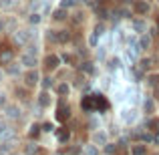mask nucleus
Listing matches in <instances>:
<instances>
[{
	"label": "nucleus",
	"instance_id": "nucleus-1",
	"mask_svg": "<svg viewBox=\"0 0 159 155\" xmlns=\"http://www.w3.org/2000/svg\"><path fill=\"white\" fill-rule=\"evenodd\" d=\"M39 71L36 69H30L26 75H24V83H26V87H34L36 83H39Z\"/></svg>",
	"mask_w": 159,
	"mask_h": 155
},
{
	"label": "nucleus",
	"instance_id": "nucleus-2",
	"mask_svg": "<svg viewBox=\"0 0 159 155\" xmlns=\"http://www.w3.org/2000/svg\"><path fill=\"white\" fill-rule=\"evenodd\" d=\"M28 39H32L30 30H16V32H14V40H16L18 44H26Z\"/></svg>",
	"mask_w": 159,
	"mask_h": 155
},
{
	"label": "nucleus",
	"instance_id": "nucleus-3",
	"mask_svg": "<svg viewBox=\"0 0 159 155\" xmlns=\"http://www.w3.org/2000/svg\"><path fill=\"white\" fill-rule=\"evenodd\" d=\"M20 62H22L24 66H28V69H34V65H36V54L24 52L22 57H20Z\"/></svg>",
	"mask_w": 159,
	"mask_h": 155
},
{
	"label": "nucleus",
	"instance_id": "nucleus-4",
	"mask_svg": "<svg viewBox=\"0 0 159 155\" xmlns=\"http://www.w3.org/2000/svg\"><path fill=\"white\" fill-rule=\"evenodd\" d=\"M58 62H61V58H58L57 54H48V57L44 58V66H47L48 71H54L58 66Z\"/></svg>",
	"mask_w": 159,
	"mask_h": 155
},
{
	"label": "nucleus",
	"instance_id": "nucleus-5",
	"mask_svg": "<svg viewBox=\"0 0 159 155\" xmlns=\"http://www.w3.org/2000/svg\"><path fill=\"white\" fill-rule=\"evenodd\" d=\"M133 8H135L137 14H147V12H149V4H147V0H137V2L133 4Z\"/></svg>",
	"mask_w": 159,
	"mask_h": 155
},
{
	"label": "nucleus",
	"instance_id": "nucleus-6",
	"mask_svg": "<svg viewBox=\"0 0 159 155\" xmlns=\"http://www.w3.org/2000/svg\"><path fill=\"white\" fill-rule=\"evenodd\" d=\"M70 117V109H69V105H65V103H58V119L61 121H66Z\"/></svg>",
	"mask_w": 159,
	"mask_h": 155
},
{
	"label": "nucleus",
	"instance_id": "nucleus-7",
	"mask_svg": "<svg viewBox=\"0 0 159 155\" xmlns=\"http://www.w3.org/2000/svg\"><path fill=\"white\" fill-rule=\"evenodd\" d=\"M12 57H14V54H12L10 48H2V51H0V62H2V65H10Z\"/></svg>",
	"mask_w": 159,
	"mask_h": 155
},
{
	"label": "nucleus",
	"instance_id": "nucleus-8",
	"mask_svg": "<svg viewBox=\"0 0 159 155\" xmlns=\"http://www.w3.org/2000/svg\"><path fill=\"white\" fill-rule=\"evenodd\" d=\"M93 143H95V145H107V133L95 131V133H93Z\"/></svg>",
	"mask_w": 159,
	"mask_h": 155
},
{
	"label": "nucleus",
	"instance_id": "nucleus-9",
	"mask_svg": "<svg viewBox=\"0 0 159 155\" xmlns=\"http://www.w3.org/2000/svg\"><path fill=\"white\" fill-rule=\"evenodd\" d=\"M6 117L8 119H18L20 117V109L16 107V105H8L6 107Z\"/></svg>",
	"mask_w": 159,
	"mask_h": 155
},
{
	"label": "nucleus",
	"instance_id": "nucleus-10",
	"mask_svg": "<svg viewBox=\"0 0 159 155\" xmlns=\"http://www.w3.org/2000/svg\"><path fill=\"white\" fill-rule=\"evenodd\" d=\"M133 28H135L137 32H145L147 30V22L141 20V18H137V20H133Z\"/></svg>",
	"mask_w": 159,
	"mask_h": 155
},
{
	"label": "nucleus",
	"instance_id": "nucleus-11",
	"mask_svg": "<svg viewBox=\"0 0 159 155\" xmlns=\"http://www.w3.org/2000/svg\"><path fill=\"white\" fill-rule=\"evenodd\" d=\"M66 16H69V14H66V8H62V6L58 8V10L52 12V18H54V20H65Z\"/></svg>",
	"mask_w": 159,
	"mask_h": 155
},
{
	"label": "nucleus",
	"instance_id": "nucleus-12",
	"mask_svg": "<svg viewBox=\"0 0 159 155\" xmlns=\"http://www.w3.org/2000/svg\"><path fill=\"white\" fill-rule=\"evenodd\" d=\"M12 147H14V143H2L0 145V155H10Z\"/></svg>",
	"mask_w": 159,
	"mask_h": 155
},
{
	"label": "nucleus",
	"instance_id": "nucleus-13",
	"mask_svg": "<svg viewBox=\"0 0 159 155\" xmlns=\"http://www.w3.org/2000/svg\"><path fill=\"white\" fill-rule=\"evenodd\" d=\"M153 62H155V58H143V61L139 62V65H141V71L151 69V66H153Z\"/></svg>",
	"mask_w": 159,
	"mask_h": 155
},
{
	"label": "nucleus",
	"instance_id": "nucleus-14",
	"mask_svg": "<svg viewBox=\"0 0 159 155\" xmlns=\"http://www.w3.org/2000/svg\"><path fill=\"white\" fill-rule=\"evenodd\" d=\"M135 117H137V113H135V111H133V109H131V111H125L123 119L127 121V123H131V121H135Z\"/></svg>",
	"mask_w": 159,
	"mask_h": 155
},
{
	"label": "nucleus",
	"instance_id": "nucleus-15",
	"mask_svg": "<svg viewBox=\"0 0 159 155\" xmlns=\"http://www.w3.org/2000/svg\"><path fill=\"white\" fill-rule=\"evenodd\" d=\"M69 39H70L69 30H58V43H66Z\"/></svg>",
	"mask_w": 159,
	"mask_h": 155
},
{
	"label": "nucleus",
	"instance_id": "nucleus-16",
	"mask_svg": "<svg viewBox=\"0 0 159 155\" xmlns=\"http://www.w3.org/2000/svg\"><path fill=\"white\" fill-rule=\"evenodd\" d=\"M147 83L151 87H157L159 85V75H151V77H147Z\"/></svg>",
	"mask_w": 159,
	"mask_h": 155
},
{
	"label": "nucleus",
	"instance_id": "nucleus-17",
	"mask_svg": "<svg viewBox=\"0 0 159 155\" xmlns=\"http://www.w3.org/2000/svg\"><path fill=\"white\" fill-rule=\"evenodd\" d=\"M139 44H141V48H149V44H151V39H149V36H141Z\"/></svg>",
	"mask_w": 159,
	"mask_h": 155
},
{
	"label": "nucleus",
	"instance_id": "nucleus-18",
	"mask_svg": "<svg viewBox=\"0 0 159 155\" xmlns=\"http://www.w3.org/2000/svg\"><path fill=\"white\" fill-rule=\"evenodd\" d=\"M57 91H58V95H66L69 93V85H66V83H61V85L57 87Z\"/></svg>",
	"mask_w": 159,
	"mask_h": 155
},
{
	"label": "nucleus",
	"instance_id": "nucleus-19",
	"mask_svg": "<svg viewBox=\"0 0 159 155\" xmlns=\"http://www.w3.org/2000/svg\"><path fill=\"white\" fill-rule=\"evenodd\" d=\"M61 153H65V155H77L79 153V147H65Z\"/></svg>",
	"mask_w": 159,
	"mask_h": 155
},
{
	"label": "nucleus",
	"instance_id": "nucleus-20",
	"mask_svg": "<svg viewBox=\"0 0 159 155\" xmlns=\"http://www.w3.org/2000/svg\"><path fill=\"white\" fill-rule=\"evenodd\" d=\"M131 153H133V155H145V147H143V145H135Z\"/></svg>",
	"mask_w": 159,
	"mask_h": 155
},
{
	"label": "nucleus",
	"instance_id": "nucleus-21",
	"mask_svg": "<svg viewBox=\"0 0 159 155\" xmlns=\"http://www.w3.org/2000/svg\"><path fill=\"white\" fill-rule=\"evenodd\" d=\"M47 39H48V40H52V43H58V32H54V30H48Z\"/></svg>",
	"mask_w": 159,
	"mask_h": 155
},
{
	"label": "nucleus",
	"instance_id": "nucleus-22",
	"mask_svg": "<svg viewBox=\"0 0 159 155\" xmlns=\"http://www.w3.org/2000/svg\"><path fill=\"white\" fill-rule=\"evenodd\" d=\"M14 0H0V6H2V8H12V6H14Z\"/></svg>",
	"mask_w": 159,
	"mask_h": 155
},
{
	"label": "nucleus",
	"instance_id": "nucleus-23",
	"mask_svg": "<svg viewBox=\"0 0 159 155\" xmlns=\"http://www.w3.org/2000/svg\"><path fill=\"white\" fill-rule=\"evenodd\" d=\"M69 135H70V133L66 131V129H61V131H58V139H61V141H66V139H69Z\"/></svg>",
	"mask_w": 159,
	"mask_h": 155
},
{
	"label": "nucleus",
	"instance_id": "nucleus-24",
	"mask_svg": "<svg viewBox=\"0 0 159 155\" xmlns=\"http://www.w3.org/2000/svg\"><path fill=\"white\" fill-rule=\"evenodd\" d=\"M28 20H30V24H39L40 22V14H39V12H34V14H30V18H28Z\"/></svg>",
	"mask_w": 159,
	"mask_h": 155
},
{
	"label": "nucleus",
	"instance_id": "nucleus-25",
	"mask_svg": "<svg viewBox=\"0 0 159 155\" xmlns=\"http://www.w3.org/2000/svg\"><path fill=\"white\" fill-rule=\"evenodd\" d=\"M8 73H10V75H18V73H20V66H16V65H12V62H10V66H8Z\"/></svg>",
	"mask_w": 159,
	"mask_h": 155
},
{
	"label": "nucleus",
	"instance_id": "nucleus-26",
	"mask_svg": "<svg viewBox=\"0 0 159 155\" xmlns=\"http://www.w3.org/2000/svg\"><path fill=\"white\" fill-rule=\"evenodd\" d=\"M75 4H77V0H62L61 6L62 8H69V6H75Z\"/></svg>",
	"mask_w": 159,
	"mask_h": 155
},
{
	"label": "nucleus",
	"instance_id": "nucleus-27",
	"mask_svg": "<svg viewBox=\"0 0 159 155\" xmlns=\"http://www.w3.org/2000/svg\"><path fill=\"white\" fill-rule=\"evenodd\" d=\"M39 131H40L39 125H32V127H30V133H28V135H30V137H36V135H39Z\"/></svg>",
	"mask_w": 159,
	"mask_h": 155
},
{
	"label": "nucleus",
	"instance_id": "nucleus-28",
	"mask_svg": "<svg viewBox=\"0 0 159 155\" xmlns=\"http://www.w3.org/2000/svg\"><path fill=\"white\" fill-rule=\"evenodd\" d=\"M48 101H51V99H48V95H47V93H43V95H40V105H43V107H47Z\"/></svg>",
	"mask_w": 159,
	"mask_h": 155
},
{
	"label": "nucleus",
	"instance_id": "nucleus-29",
	"mask_svg": "<svg viewBox=\"0 0 159 155\" xmlns=\"http://www.w3.org/2000/svg\"><path fill=\"white\" fill-rule=\"evenodd\" d=\"M36 151H39V147H36V145H28V147H26V155H34Z\"/></svg>",
	"mask_w": 159,
	"mask_h": 155
},
{
	"label": "nucleus",
	"instance_id": "nucleus-30",
	"mask_svg": "<svg viewBox=\"0 0 159 155\" xmlns=\"http://www.w3.org/2000/svg\"><path fill=\"white\" fill-rule=\"evenodd\" d=\"M149 127H153V129H155V131H159V119H151V121H149Z\"/></svg>",
	"mask_w": 159,
	"mask_h": 155
},
{
	"label": "nucleus",
	"instance_id": "nucleus-31",
	"mask_svg": "<svg viewBox=\"0 0 159 155\" xmlns=\"http://www.w3.org/2000/svg\"><path fill=\"white\" fill-rule=\"evenodd\" d=\"M51 85H52V79H51V77H48V79H44V81H43V87H44V89H48Z\"/></svg>",
	"mask_w": 159,
	"mask_h": 155
},
{
	"label": "nucleus",
	"instance_id": "nucleus-32",
	"mask_svg": "<svg viewBox=\"0 0 159 155\" xmlns=\"http://www.w3.org/2000/svg\"><path fill=\"white\" fill-rule=\"evenodd\" d=\"M111 69H117V66H119V58H111Z\"/></svg>",
	"mask_w": 159,
	"mask_h": 155
},
{
	"label": "nucleus",
	"instance_id": "nucleus-33",
	"mask_svg": "<svg viewBox=\"0 0 159 155\" xmlns=\"http://www.w3.org/2000/svg\"><path fill=\"white\" fill-rule=\"evenodd\" d=\"M16 95H18L20 99H26V91H24V89H18V91H16Z\"/></svg>",
	"mask_w": 159,
	"mask_h": 155
},
{
	"label": "nucleus",
	"instance_id": "nucleus-34",
	"mask_svg": "<svg viewBox=\"0 0 159 155\" xmlns=\"http://www.w3.org/2000/svg\"><path fill=\"white\" fill-rule=\"evenodd\" d=\"M83 69H85L87 73H93V66H91V62H85V65H83Z\"/></svg>",
	"mask_w": 159,
	"mask_h": 155
},
{
	"label": "nucleus",
	"instance_id": "nucleus-35",
	"mask_svg": "<svg viewBox=\"0 0 159 155\" xmlns=\"http://www.w3.org/2000/svg\"><path fill=\"white\" fill-rule=\"evenodd\" d=\"M103 30H105V28H103V26H101V24H99V26H97V28H95V34H97V36H99V34H103Z\"/></svg>",
	"mask_w": 159,
	"mask_h": 155
},
{
	"label": "nucleus",
	"instance_id": "nucleus-36",
	"mask_svg": "<svg viewBox=\"0 0 159 155\" xmlns=\"http://www.w3.org/2000/svg\"><path fill=\"white\" fill-rule=\"evenodd\" d=\"M6 129H8V127H6V125H4V123H0V137H2V135H4V133H6Z\"/></svg>",
	"mask_w": 159,
	"mask_h": 155
},
{
	"label": "nucleus",
	"instance_id": "nucleus-37",
	"mask_svg": "<svg viewBox=\"0 0 159 155\" xmlns=\"http://www.w3.org/2000/svg\"><path fill=\"white\" fill-rule=\"evenodd\" d=\"M113 151H117V147H115V145H107V153H109V155H111Z\"/></svg>",
	"mask_w": 159,
	"mask_h": 155
},
{
	"label": "nucleus",
	"instance_id": "nucleus-38",
	"mask_svg": "<svg viewBox=\"0 0 159 155\" xmlns=\"http://www.w3.org/2000/svg\"><path fill=\"white\" fill-rule=\"evenodd\" d=\"M145 109H147V111H153V103L151 101H145Z\"/></svg>",
	"mask_w": 159,
	"mask_h": 155
},
{
	"label": "nucleus",
	"instance_id": "nucleus-39",
	"mask_svg": "<svg viewBox=\"0 0 159 155\" xmlns=\"http://www.w3.org/2000/svg\"><path fill=\"white\" fill-rule=\"evenodd\" d=\"M0 105H6V95L0 93Z\"/></svg>",
	"mask_w": 159,
	"mask_h": 155
},
{
	"label": "nucleus",
	"instance_id": "nucleus-40",
	"mask_svg": "<svg viewBox=\"0 0 159 155\" xmlns=\"http://www.w3.org/2000/svg\"><path fill=\"white\" fill-rule=\"evenodd\" d=\"M43 129H44V131H52V129H54V127H52V125H51V123H47V125H43Z\"/></svg>",
	"mask_w": 159,
	"mask_h": 155
},
{
	"label": "nucleus",
	"instance_id": "nucleus-41",
	"mask_svg": "<svg viewBox=\"0 0 159 155\" xmlns=\"http://www.w3.org/2000/svg\"><path fill=\"white\" fill-rule=\"evenodd\" d=\"M87 155H97V151H95V147H89V149H87Z\"/></svg>",
	"mask_w": 159,
	"mask_h": 155
},
{
	"label": "nucleus",
	"instance_id": "nucleus-42",
	"mask_svg": "<svg viewBox=\"0 0 159 155\" xmlns=\"http://www.w3.org/2000/svg\"><path fill=\"white\" fill-rule=\"evenodd\" d=\"M65 61H66V62H73V61H75V58H73V57H70V54H65Z\"/></svg>",
	"mask_w": 159,
	"mask_h": 155
},
{
	"label": "nucleus",
	"instance_id": "nucleus-43",
	"mask_svg": "<svg viewBox=\"0 0 159 155\" xmlns=\"http://www.w3.org/2000/svg\"><path fill=\"white\" fill-rule=\"evenodd\" d=\"M0 81H2V71H0Z\"/></svg>",
	"mask_w": 159,
	"mask_h": 155
},
{
	"label": "nucleus",
	"instance_id": "nucleus-44",
	"mask_svg": "<svg viewBox=\"0 0 159 155\" xmlns=\"http://www.w3.org/2000/svg\"><path fill=\"white\" fill-rule=\"evenodd\" d=\"M157 26H159V20H157Z\"/></svg>",
	"mask_w": 159,
	"mask_h": 155
},
{
	"label": "nucleus",
	"instance_id": "nucleus-45",
	"mask_svg": "<svg viewBox=\"0 0 159 155\" xmlns=\"http://www.w3.org/2000/svg\"><path fill=\"white\" fill-rule=\"evenodd\" d=\"M157 155H159V153H157Z\"/></svg>",
	"mask_w": 159,
	"mask_h": 155
},
{
	"label": "nucleus",
	"instance_id": "nucleus-46",
	"mask_svg": "<svg viewBox=\"0 0 159 155\" xmlns=\"http://www.w3.org/2000/svg\"><path fill=\"white\" fill-rule=\"evenodd\" d=\"M107 155H109V153H107Z\"/></svg>",
	"mask_w": 159,
	"mask_h": 155
}]
</instances>
